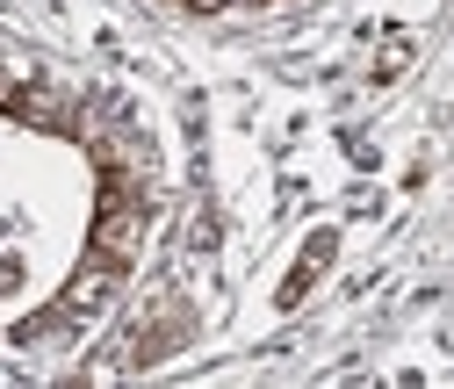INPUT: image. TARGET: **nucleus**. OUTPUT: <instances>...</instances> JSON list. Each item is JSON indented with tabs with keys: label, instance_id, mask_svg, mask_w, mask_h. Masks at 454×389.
I'll use <instances>...</instances> for the list:
<instances>
[{
	"label": "nucleus",
	"instance_id": "f257e3e1",
	"mask_svg": "<svg viewBox=\"0 0 454 389\" xmlns=\"http://www.w3.org/2000/svg\"><path fill=\"white\" fill-rule=\"evenodd\" d=\"M145 202L137 195H123V174H116V188H108V209H101V224H94V260H108V267H123L137 245H145Z\"/></svg>",
	"mask_w": 454,
	"mask_h": 389
},
{
	"label": "nucleus",
	"instance_id": "f03ea898",
	"mask_svg": "<svg viewBox=\"0 0 454 389\" xmlns=\"http://www.w3.org/2000/svg\"><path fill=\"white\" fill-rule=\"evenodd\" d=\"M108 289H116V267H108V260H94V267H80L73 282H66L59 310H94V303H108Z\"/></svg>",
	"mask_w": 454,
	"mask_h": 389
}]
</instances>
